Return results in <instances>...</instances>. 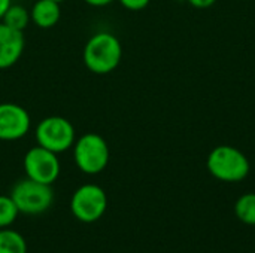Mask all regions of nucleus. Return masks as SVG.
<instances>
[{
	"label": "nucleus",
	"mask_w": 255,
	"mask_h": 253,
	"mask_svg": "<svg viewBox=\"0 0 255 253\" xmlns=\"http://www.w3.org/2000/svg\"><path fill=\"white\" fill-rule=\"evenodd\" d=\"M60 160L57 154L42 148L34 146L24 155V171L28 179L40 183L52 185L60 176Z\"/></svg>",
	"instance_id": "obj_7"
},
{
	"label": "nucleus",
	"mask_w": 255,
	"mask_h": 253,
	"mask_svg": "<svg viewBox=\"0 0 255 253\" xmlns=\"http://www.w3.org/2000/svg\"><path fill=\"white\" fill-rule=\"evenodd\" d=\"M30 21H31L30 12L24 6H19V4H10L1 18L3 24H6L7 27H10L13 30H18V31H24Z\"/></svg>",
	"instance_id": "obj_12"
},
{
	"label": "nucleus",
	"mask_w": 255,
	"mask_h": 253,
	"mask_svg": "<svg viewBox=\"0 0 255 253\" xmlns=\"http://www.w3.org/2000/svg\"><path fill=\"white\" fill-rule=\"evenodd\" d=\"M10 197L16 204L19 213L24 215L45 213L54 201V192L51 185L40 183L28 177L21 179L13 185Z\"/></svg>",
	"instance_id": "obj_3"
},
{
	"label": "nucleus",
	"mask_w": 255,
	"mask_h": 253,
	"mask_svg": "<svg viewBox=\"0 0 255 253\" xmlns=\"http://www.w3.org/2000/svg\"><path fill=\"white\" fill-rule=\"evenodd\" d=\"M208 169L218 180L241 182L250 173V161L241 151L232 146H218L208 158Z\"/></svg>",
	"instance_id": "obj_4"
},
{
	"label": "nucleus",
	"mask_w": 255,
	"mask_h": 253,
	"mask_svg": "<svg viewBox=\"0 0 255 253\" xmlns=\"http://www.w3.org/2000/svg\"><path fill=\"white\" fill-rule=\"evenodd\" d=\"M25 40L22 31L0 22V70L12 67L22 55Z\"/></svg>",
	"instance_id": "obj_9"
},
{
	"label": "nucleus",
	"mask_w": 255,
	"mask_h": 253,
	"mask_svg": "<svg viewBox=\"0 0 255 253\" xmlns=\"http://www.w3.org/2000/svg\"><path fill=\"white\" fill-rule=\"evenodd\" d=\"M28 112L15 103H0V140L13 142L22 139L30 130Z\"/></svg>",
	"instance_id": "obj_8"
},
{
	"label": "nucleus",
	"mask_w": 255,
	"mask_h": 253,
	"mask_svg": "<svg viewBox=\"0 0 255 253\" xmlns=\"http://www.w3.org/2000/svg\"><path fill=\"white\" fill-rule=\"evenodd\" d=\"M12 3H10V0H0V21H1V18H3V15L6 13V10L9 9V6H10Z\"/></svg>",
	"instance_id": "obj_18"
},
{
	"label": "nucleus",
	"mask_w": 255,
	"mask_h": 253,
	"mask_svg": "<svg viewBox=\"0 0 255 253\" xmlns=\"http://www.w3.org/2000/svg\"><path fill=\"white\" fill-rule=\"evenodd\" d=\"M108 209V195L99 185L87 183L79 186L70 200V210L73 216L84 222L93 224L99 221Z\"/></svg>",
	"instance_id": "obj_6"
},
{
	"label": "nucleus",
	"mask_w": 255,
	"mask_h": 253,
	"mask_svg": "<svg viewBox=\"0 0 255 253\" xmlns=\"http://www.w3.org/2000/svg\"><path fill=\"white\" fill-rule=\"evenodd\" d=\"M60 16H61L60 3L54 0H37L30 12L31 21L39 28H52L60 21Z\"/></svg>",
	"instance_id": "obj_10"
},
{
	"label": "nucleus",
	"mask_w": 255,
	"mask_h": 253,
	"mask_svg": "<svg viewBox=\"0 0 255 253\" xmlns=\"http://www.w3.org/2000/svg\"><path fill=\"white\" fill-rule=\"evenodd\" d=\"M109 157V146L100 134L87 133L73 145V158L76 167L85 174L102 173L108 167Z\"/></svg>",
	"instance_id": "obj_2"
},
{
	"label": "nucleus",
	"mask_w": 255,
	"mask_h": 253,
	"mask_svg": "<svg viewBox=\"0 0 255 253\" xmlns=\"http://www.w3.org/2000/svg\"><path fill=\"white\" fill-rule=\"evenodd\" d=\"M196 7H208L215 3V0H188Z\"/></svg>",
	"instance_id": "obj_16"
},
{
	"label": "nucleus",
	"mask_w": 255,
	"mask_h": 253,
	"mask_svg": "<svg viewBox=\"0 0 255 253\" xmlns=\"http://www.w3.org/2000/svg\"><path fill=\"white\" fill-rule=\"evenodd\" d=\"M54 1H58V3H61V1H63V0H54Z\"/></svg>",
	"instance_id": "obj_19"
},
{
	"label": "nucleus",
	"mask_w": 255,
	"mask_h": 253,
	"mask_svg": "<svg viewBox=\"0 0 255 253\" xmlns=\"http://www.w3.org/2000/svg\"><path fill=\"white\" fill-rule=\"evenodd\" d=\"M36 140L39 146L58 155L75 145V127L63 116L43 118L36 127Z\"/></svg>",
	"instance_id": "obj_5"
},
{
	"label": "nucleus",
	"mask_w": 255,
	"mask_h": 253,
	"mask_svg": "<svg viewBox=\"0 0 255 253\" xmlns=\"http://www.w3.org/2000/svg\"><path fill=\"white\" fill-rule=\"evenodd\" d=\"M235 213L238 216V219L245 224V225H251L255 227V194H244L235 206Z\"/></svg>",
	"instance_id": "obj_13"
},
{
	"label": "nucleus",
	"mask_w": 255,
	"mask_h": 253,
	"mask_svg": "<svg viewBox=\"0 0 255 253\" xmlns=\"http://www.w3.org/2000/svg\"><path fill=\"white\" fill-rule=\"evenodd\" d=\"M87 4H90V6H96V7H102V6H108V4H111L114 0H84Z\"/></svg>",
	"instance_id": "obj_17"
},
{
	"label": "nucleus",
	"mask_w": 255,
	"mask_h": 253,
	"mask_svg": "<svg viewBox=\"0 0 255 253\" xmlns=\"http://www.w3.org/2000/svg\"><path fill=\"white\" fill-rule=\"evenodd\" d=\"M84 64L96 75H108L114 72L123 57V46L117 36L108 31L93 34L84 48Z\"/></svg>",
	"instance_id": "obj_1"
},
{
	"label": "nucleus",
	"mask_w": 255,
	"mask_h": 253,
	"mask_svg": "<svg viewBox=\"0 0 255 253\" xmlns=\"http://www.w3.org/2000/svg\"><path fill=\"white\" fill-rule=\"evenodd\" d=\"M19 215V210L16 204L13 203L10 195H0V230L9 228L16 216Z\"/></svg>",
	"instance_id": "obj_14"
},
{
	"label": "nucleus",
	"mask_w": 255,
	"mask_h": 253,
	"mask_svg": "<svg viewBox=\"0 0 255 253\" xmlns=\"http://www.w3.org/2000/svg\"><path fill=\"white\" fill-rule=\"evenodd\" d=\"M120 3L130 10H140L148 6L149 0H120Z\"/></svg>",
	"instance_id": "obj_15"
},
{
	"label": "nucleus",
	"mask_w": 255,
	"mask_h": 253,
	"mask_svg": "<svg viewBox=\"0 0 255 253\" xmlns=\"http://www.w3.org/2000/svg\"><path fill=\"white\" fill-rule=\"evenodd\" d=\"M0 253H27V243L24 237L13 230H0Z\"/></svg>",
	"instance_id": "obj_11"
}]
</instances>
